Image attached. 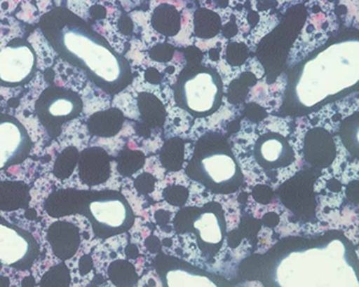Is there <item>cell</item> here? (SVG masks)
Masks as SVG:
<instances>
[{
  "label": "cell",
  "instance_id": "1",
  "mask_svg": "<svg viewBox=\"0 0 359 287\" xmlns=\"http://www.w3.org/2000/svg\"><path fill=\"white\" fill-rule=\"evenodd\" d=\"M38 26L55 52L107 94H118L133 82L128 59L70 9L53 7L40 17Z\"/></svg>",
  "mask_w": 359,
  "mask_h": 287
},
{
  "label": "cell",
  "instance_id": "2",
  "mask_svg": "<svg viewBox=\"0 0 359 287\" xmlns=\"http://www.w3.org/2000/svg\"><path fill=\"white\" fill-rule=\"evenodd\" d=\"M45 210L55 219L80 214L88 219L94 235L101 240L128 232L136 219L126 196L112 189H57L46 199Z\"/></svg>",
  "mask_w": 359,
  "mask_h": 287
},
{
  "label": "cell",
  "instance_id": "3",
  "mask_svg": "<svg viewBox=\"0 0 359 287\" xmlns=\"http://www.w3.org/2000/svg\"><path fill=\"white\" fill-rule=\"evenodd\" d=\"M185 172L189 179L217 195L237 192L245 181L243 170L226 137L212 132L196 141Z\"/></svg>",
  "mask_w": 359,
  "mask_h": 287
},
{
  "label": "cell",
  "instance_id": "4",
  "mask_svg": "<svg viewBox=\"0 0 359 287\" xmlns=\"http://www.w3.org/2000/svg\"><path fill=\"white\" fill-rule=\"evenodd\" d=\"M224 91L216 69L201 64L186 66L172 85L177 106L197 118H208L220 108Z\"/></svg>",
  "mask_w": 359,
  "mask_h": 287
},
{
  "label": "cell",
  "instance_id": "5",
  "mask_svg": "<svg viewBox=\"0 0 359 287\" xmlns=\"http://www.w3.org/2000/svg\"><path fill=\"white\" fill-rule=\"evenodd\" d=\"M172 225L177 234L195 235L198 248L209 261L222 250L226 225L224 208L219 202L210 201L203 206L182 208L175 216Z\"/></svg>",
  "mask_w": 359,
  "mask_h": 287
},
{
  "label": "cell",
  "instance_id": "6",
  "mask_svg": "<svg viewBox=\"0 0 359 287\" xmlns=\"http://www.w3.org/2000/svg\"><path fill=\"white\" fill-rule=\"evenodd\" d=\"M83 105L81 95L76 92L50 85L34 103V114L50 139H55L61 135L65 124L81 115Z\"/></svg>",
  "mask_w": 359,
  "mask_h": 287
},
{
  "label": "cell",
  "instance_id": "7",
  "mask_svg": "<svg viewBox=\"0 0 359 287\" xmlns=\"http://www.w3.org/2000/svg\"><path fill=\"white\" fill-rule=\"evenodd\" d=\"M38 70V57L32 43L13 38L0 49V86L15 89L32 81Z\"/></svg>",
  "mask_w": 359,
  "mask_h": 287
},
{
  "label": "cell",
  "instance_id": "8",
  "mask_svg": "<svg viewBox=\"0 0 359 287\" xmlns=\"http://www.w3.org/2000/svg\"><path fill=\"white\" fill-rule=\"evenodd\" d=\"M40 255V244L29 231L0 216V262L17 271H29Z\"/></svg>",
  "mask_w": 359,
  "mask_h": 287
},
{
  "label": "cell",
  "instance_id": "9",
  "mask_svg": "<svg viewBox=\"0 0 359 287\" xmlns=\"http://www.w3.org/2000/svg\"><path fill=\"white\" fill-rule=\"evenodd\" d=\"M34 143L27 128L13 115L0 114V172L22 164Z\"/></svg>",
  "mask_w": 359,
  "mask_h": 287
},
{
  "label": "cell",
  "instance_id": "10",
  "mask_svg": "<svg viewBox=\"0 0 359 287\" xmlns=\"http://www.w3.org/2000/svg\"><path fill=\"white\" fill-rule=\"evenodd\" d=\"M154 267L163 286H216L207 272L162 252L154 260Z\"/></svg>",
  "mask_w": 359,
  "mask_h": 287
},
{
  "label": "cell",
  "instance_id": "11",
  "mask_svg": "<svg viewBox=\"0 0 359 287\" xmlns=\"http://www.w3.org/2000/svg\"><path fill=\"white\" fill-rule=\"evenodd\" d=\"M253 156L259 166L266 170L289 167L295 160L294 150L287 139L278 133H266L255 141Z\"/></svg>",
  "mask_w": 359,
  "mask_h": 287
},
{
  "label": "cell",
  "instance_id": "12",
  "mask_svg": "<svg viewBox=\"0 0 359 287\" xmlns=\"http://www.w3.org/2000/svg\"><path fill=\"white\" fill-rule=\"evenodd\" d=\"M303 153L306 162L318 169L330 167L335 160L337 150L333 136L323 127H313L304 137Z\"/></svg>",
  "mask_w": 359,
  "mask_h": 287
},
{
  "label": "cell",
  "instance_id": "13",
  "mask_svg": "<svg viewBox=\"0 0 359 287\" xmlns=\"http://www.w3.org/2000/svg\"><path fill=\"white\" fill-rule=\"evenodd\" d=\"M78 164L79 178L89 187L107 183L111 177V157L101 147H89L82 150Z\"/></svg>",
  "mask_w": 359,
  "mask_h": 287
},
{
  "label": "cell",
  "instance_id": "14",
  "mask_svg": "<svg viewBox=\"0 0 359 287\" xmlns=\"http://www.w3.org/2000/svg\"><path fill=\"white\" fill-rule=\"evenodd\" d=\"M47 241L53 254L65 262L72 258L78 252L81 246V233L74 223L55 221L48 227Z\"/></svg>",
  "mask_w": 359,
  "mask_h": 287
},
{
  "label": "cell",
  "instance_id": "15",
  "mask_svg": "<svg viewBox=\"0 0 359 287\" xmlns=\"http://www.w3.org/2000/svg\"><path fill=\"white\" fill-rule=\"evenodd\" d=\"M151 26L161 36L176 37L182 31V11L174 4L167 1L158 4L151 11Z\"/></svg>",
  "mask_w": 359,
  "mask_h": 287
},
{
  "label": "cell",
  "instance_id": "16",
  "mask_svg": "<svg viewBox=\"0 0 359 287\" xmlns=\"http://www.w3.org/2000/svg\"><path fill=\"white\" fill-rule=\"evenodd\" d=\"M126 122V116L118 108L100 111L90 116L86 123L90 135L102 139H111L120 133Z\"/></svg>",
  "mask_w": 359,
  "mask_h": 287
},
{
  "label": "cell",
  "instance_id": "17",
  "mask_svg": "<svg viewBox=\"0 0 359 287\" xmlns=\"http://www.w3.org/2000/svg\"><path fill=\"white\" fill-rule=\"evenodd\" d=\"M32 200L30 187L24 181H0V210L16 211L27 209Z\"/></svg>",
  "mask_w": 359,
  "mask_h": 287
},
{
  "label": "cell",
  "instance_id": "18",
  "mask_svg": "<svg viewBox=\"0 0 359 287\" xmlns=\"http://www.w3.org/2000/svg\"><path fill=\"white\" fill-rule=\"evenodd\" d=\"M222 17L217 11L208 8H198L194 11V34L199 39L209 40L222 34Z\"/></svg>",
  "mask_w": 359,
  "mask_h": 287
},
{
  "label": "cell",
  "instance_id": "19",
  "mask_svg": "<svg viewBox=\"0 0 359 287\" xmlns=\"http://www.w3.org/2000/svg\"><path fill=\"white\" fill-rule=\"evenodd\" d=\"M137 102L146 127L157 128L164 125L166 111L163 103L155 95L143 92L138 95Z\"/></svg>",
  "mask_w": 359,
  "mask_h": 287
},
{
  "label": "cell",
  "instance_id": "20",
  "mask_svg": "<svg viewBox=\"0 0 359 287\" xmlns=\"http://www.w3.org/2000/svg\"><path fill=\"white\" fill-rule=\"evenodd\" d=\"M185 158V141L175 137L168 139L163 145L159 160L167 172H180Z\"/></svg>",
  "mask_w": 359,
  "mask_h": 287
},
{
  "label": "cell",
  "instance_id": "21",
  "mask_svg": "<svg viewBox=\"0 0 359 287\" xmlns=\"http://www.w3.org/2000/svg\"><path fill=\"white\" fill-rule=\"evenodd\" d=\"M107 275L115 286H136L140 279L133 264L126 260H116L109 264Z\"/></svg>",
  "mask_w": 359,
  "mask_h": 287
},
{
  "label": "cell",
  "instance_id": "22",
  "mask_svg": "<svg viewBox=\"0 0 359 287\" xmlns=\"http://www.w3.org/2000/svg\"><path fill=\"white\" fill-rule=\"evenodd\" d=\"M79 149L74 146H69L57 155L53 164V175L59 181H65L72 176L79 162Z\"/></svg>",
  "mask_w": 359,
  "mask_h": 287
},
{
  "label": "cell",
  "instance_id": "23",
  "mask_svg": "<svg viewBox=\"0 0 359 287\" xmlns=\"http://www.w3.org/2000/svg\"><path fill=\"white\" fill-rule=\"evenodd\" d=\"M145 160V155L141 150L123 149L116 157L117 172L123 177H130L143 167Z\"/></svg>",
  "mask_w": 359,
  "mask_h": 287
},
{
  "label": "cell",
  "instance_id": "24",
  "mask_svg": "<svg viewBox=\"0 0 359 287\" xmlns=\"http://www.w3.org/2000/svg\"><path fill=\"white\" fill-rule=\"evenodd\" d=\"M70 270L65 267V263H61L51 267L42 276L39 285L40 286H70Z\"/></svg>",
  "mask_w": 359,
  "mask_h": 287
},
{
  "label": "cell",
  "instance_id": "25",
  "mask_svg": "<svg viewBox=\"0 0 359 287\" xmlns=\"http://www.w3.org/2000/svg\"><path fill=\"white\" fill-rule=\"evenodd\" d=\"M255 82H257V78L251 72L241 74L240 78H236L229 86V92L231 93V95H229V101H231L232 103L243 102L247 97L249 88L255 85Z\"/></svg>",
  "mask_w": 359,
  "mask_h": 287
},
{
  "label": "cell",
  "instance_id": "26",
  "mask_svg": "<svg viewBox=\"0 0 359 287\" xmlns=\"http://www.w3.org/2000/svg\"><path fill=\"white\" fill-rule=\"evenodd\" d=\"M249 52V48L243 42H229L224 51V60L229 66L237 68L247 62Z\"/></svg>",
  "mask_w": 359,
  "mask_h": 287
},
{
  "label": "cell",
  "instance_id": "27",
  "mask_svg": "<svg viewBox=\"0 0 359 287\" xmlns=\"http://www.w3.org/2000/svg\"><path fill=\"white\" fill-rule=\"evenodd\" d=\"M163 198L172 206L182 208L189 198V190L184 186L170 185L163 191Z\"/></svg>",
  "mask_w": 359,
  "mask_h": 287
},
{
  "label": "cell",
  "instance_id": "28",
  "mask_svg": "<svg viewBox=\"0 0 359 287\" xmlns=\"http://www.w3.org/2000/svg\"><path fill=\"white\" fill-rule=\"evenodd\" d=\"M175 48L170 43H161L149 50V57L157 62H170L174 57Z\"/></svg>",
  "mask_w": 359,
  "mask_h": 287
},
{
  "label": "cell",
  "instance_id": "29",
  "mask_svg": "<svg viewBox=\"0 0 359 287\" xmlns=\"http://www.w3.org/2000/svg\"><path fill=\"white\" fill-rule=\"evenodd\" d=\"M155 185H156V178L149 172H144L134 181V187L142 196H146V195L153 192Z\"/></svg>",
  "mask_w": 359,
  "mask_h": 287
},
{
  "label": "cell",
  "instance_id": "30",
  "mask_svg": "<svg viewBox=\"0 0 359 287\" xmlns=\"http://www.w3.org/2000/svg\"><path fill=\"white\" fill-rule=\"evenodd\" d=\"M93 269V261L90 255H83L79 262V270L82 276L88 274L91 270Z\"/></svg>",
  "mask_w": 359,
  "mask_h": 287
},
{
  "label": "cell",
  "instance_id": "31",
  "mask_svg": "<svg viewBox=\"0 0 359 287\" xmlns=\"http://www.w3.org/2000/svg\"><path fill=\"white\" fill-rule=\"evenodd\" d=\"M170 217H172V214L170 211H166V210H158L155 214V220H156L159 227L164 229V231L166 229V225H168V222L170 221Z\"/></svg>",
  "mask_w": 359,
  "mask_h": 287
},
{
  "label": "cell",
  "instance_id": "32",
  "mask_svg": "<svg viewBox=\"0 0 359 287\" xmlns=\"http://www.w3.org/2000/svg\"><path fill=\"white\" fill-rule=\"evenodd\" d=\"M146 81L151 84H159L162 82L163 76L159 74L156 69L151 68L146 70L145 72Z\"/></svg>",
  "mask_w": 359,
  "mask_h": 287
},
{
  "label": "cell",
  "instance_id": "33",
  "mask_svg": "<svg viewBox=\"0 0 359 287\" xmlns=\"http://www.w3.org/2000/svg\"><path fill=\"white\" fill-rule=\"evenodd\" d=\"M145 246L151 253L161 252V242H159L158 238L154 237V235H151V237L146 239Z\"/></svg>",
  "mask_w": 359,
  "mask_h": 287
},
{
  "label": "cell",
  "instance_id": "34",
  "mask_svg": "<svg viewBox=\"0 0 359 287\" xmlns=\"http://www.w3.org/2000/svg\"><path fill=\"white\" fill-rule=\"evenodd\" d=\"M126 254L128 258H136L140 255V252H138V248H136V246L128 244L126 248Z\"/></svg>",
  "mask_w": 359,
  "mask_h": 287
},
{
  "label": "cell",
  "instance_id": "35",
  "mask_svg": "<svg viewBox=\"0 0 359 287\" xmlns=\"http://www.w3.org/2000/svg\"><path fill=\"white\" fill-rule=\"evenodd\" d=\"M222 50L220 48H212V49L209 51V57H210V60L212 61H219L220 60V57H222Z\"/></svg>",
  "mask_w": 359,
  "mask_h": 287
},
{
  "label": "cell",
  "instance_id": "36",
  "mask_svg": "<svg viewBox=\"0 0 359 287\" xmlns=\"http://www.w3.org/2000/svg\"><path fill=\"white\" fill-rule=\"evenodd\" d=\"M320 3L327 4L328 6H331V7H334V5H337V4H341V0H318Z\"/></svg>",
  "mask_w": 359,
  "mask_h": 287
},
{
  "label": "cell",
  "instance_id": "37",
  "mask_svg": "<svg viewBox=\"0 0 359 287\" xmlns=\"http://www.w3.org/2000/svg\"><path fill=\"white\" fill-rule=\"evenodd\" d=\"M163 244H165V246H167V244H168V246H172V240H168V242H167V240H164V242H163Z\"/></svg>",
  "mask_w": 359,
  "mask_h": 287
}]
</instances>
